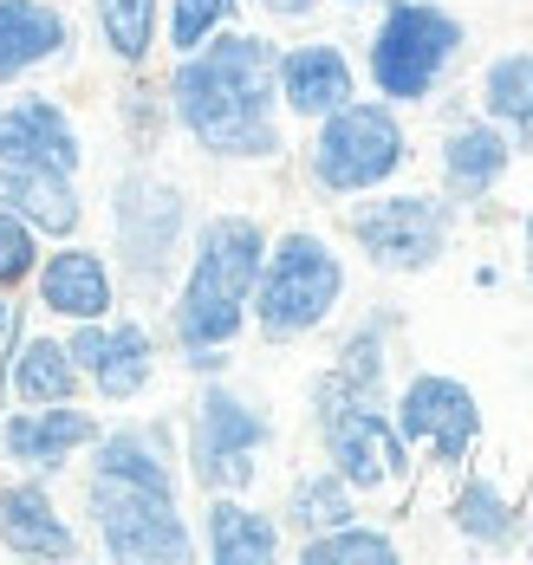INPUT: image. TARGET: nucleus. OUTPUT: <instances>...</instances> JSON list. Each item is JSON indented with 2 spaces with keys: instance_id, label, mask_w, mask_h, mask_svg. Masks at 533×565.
<instances>
[{
  "instance_id": "nucleus-25",
  "label": "nucleus",
  "mask_w": 533,
  "mask_h": 565,
  "mask_svg": "<svg viewBox=\"0 0 533 565\" xmlns=\"http://www.w3.org/2000/svg\"><path fill=\"white\" fill-rule=\"evenodd\" d=\"M456 520L469 526V533H481V540H501L514 520H508V501L494 494V488H469L462 494V508H456Z\"/></svg>"
},
{
  "instance_id": "nucleus-14",
  "label": "nucleus",
  "mask_w": 533,
  "mask_h": 565,
  "mask_svg": "<svg viewBox=\"0 0 533 565\" xmlns=\"http://www.w3.org/2000/svg\"><path fill=\"white\" fill-rule=\"evenodd\" d=\"M280 85H287V98H294L299 117H319V111H339L345 98H352V72H345V58L332 53V46H306L280 65Z\"/></svg>"
},
{
  "instance_id": "nucleus-26",
  "label": "nucleus",
  "mask_w": 533,
  "mask_h": 565,
  "mask_svg": "<svg viewBox=\"0 0 533 565\" xmlns=\"http://www.w3.org/2000/svg\"><path fill=\"white\" fill-rule=\"evenodd\" d=\"M228 13V0H177V46H202V33Z\"/></svg>"
},
{
  "instance_id": "nucleus-22",
  "label": "nucleus",
  "mask_w": 533,
  "mask_h": 565,
  "mask_svg": "<svg viewBox=\"0 0 533 565\" xmlns=\"http://www.w3.org/2000/svg\"><path fill=\"white\" fill-rule=\"evenodd\" d=\"M391 540H377V533H326V540H312L306 546V565H391Z\"/></svg>"
},
{
  "instance_id": "nucleus-5",
  "label": "nucleus",
  "mask_w": 533,
  "mask_h": 565,
  "mask_svg": "<svg viewBox=\"0 0 533 565\" xmlns=\"http://www.w3.org/2000/svg\"><path fill=\"white\" fill-rule=\"evenodd\" d=\"M339 260L312 241V234H287L280 241V254H274V267H267V280H260V326L267 332H306V326H319L326 312H332V299H339Z\"/></svg>"
},
{
  "instance_id": "nucleus-3",
  "label": "nucleus",
  "mask_w": 533,
  "mask_h": 565,
  "mask_svg": "<svg viewBox=\"0 0 533 565\" xmlns=\"http://www.w3.org/2000/svg\"><path fill=\"white\" fill-rule=\"evenodd\" d=\"M254 274H260V227L254 222H215L202 234L195 274H189V292H182V339L195 351L235 339L241 299H247Z\"/></svg>"
},
{
  "instance_id": "nucleus-15",
  "label": "nucleus",
  "mask_w": 533,
  "mask_h": 565,
  "mask_svg": "<svg viewBox=\"0 0 533 565\" xmlns=\"http://www.w3.org/2000/svg\"><path fill=\"white\" fill-rule=\"evenodd\" d=\"M46 306L65 312V319H98L105 306H111V286H105V267L92 260V254H60L53 267H46Z\"/></svg>"
},
{
  "instance_id": "nucleus-24",
  "label": "nucleus",
  "mask_w": 533,
  "mask_h": 565,
  "mask_svg": "<svg viewBox=\"0 0 533 565\" xmlns=\"http://www.w3.org/2000/svg\"><path fill=\"white\" fill-rule=\"evenodd\" d=\"M294 513H299V526H345L352 501L339 494V481H306L294 494Z\"/></svg>"
},
{
  "instance_id": "nucleus-29",
  "label": "nucleus",
  "mask_w": 533,
  "mask_h": 565,
  "mask_svg": "<svg viewBox=\"0 0 533 565\" xmlns=\"http://www.w3.org/2000/svg\"><path fill=\"white\" fill-rule=\"evenodd\" d=\"M527 247H533V222H527Z\"/></svg>"
},
{
  "instance_id": "nucleus-8",
  "label": "nucleus",
  "mask_w": 533,
  "mask_h": 565,
  "mask_svg": "<svg viewBox=\"0 0 533 565\" xmlns=\"http://www.w3.org/2000/svg\"><path fill=\"white\" fill-rule=\"evenodd\" d=\"M352 227L384 267H423V260L443 247V215H436V202H423V195L371 202V209L352 215Z\"/></svg>"
},
{
  "instance_id": "nucleus-27",
  "label": "nucleus",
  "mask_w": 533,
  "mask_h": 565,
  "mask_svg": "<svg viewBox=\"0 0 533 565\" xmlns=\"http://www.w3.org/2000/svg\"><path fill=\"white\" fill-rule=\"evenodd\" d=\"M26 260H33V241H26V227L0 215V280H20V274H26Z\"/></svg>"
},
{
  "instance_id": "nucleus-17",
  "label": "nucleus",
  "mask_w": 533,
  "mask_h": 565,
  "mask_svg": "<svg viewBox=\"0 0 533 565\" xmlns=\"http://www.w3.org/2000/svg\"><path fill=\"white\" fill-rule=\"evenodd\" d=\"M92 436V423L78 409H53V416H20L7 423V449L26 455V461H60L65 449H78Z\"/></svg>"
},
{
  "instance_id": "nucleus-19",
  "label": "nucleus",
  "mask_w": 533,
  "mask_h": 565,
  "mask_svg": "<svg viewBox=\"0 0 533 565\" xmlns=\"http://www.w3.org/2000/svg\"><path fill=\"white\" fill-rule=\"evenodd\" d=\"M215 559L222 565H267L274 559V526L241 508H215Z\"/></svg>"
},
{
  "instance_id": "nucleus-4",
  "label": "nucleus",
  "mask_w": 533,
  "mask_h": 565,
  "mask_svg": "<svg viewBox=\"0 0 533 565\" xmlns=\"http://www.w3.org/2000/svg\"><path fill=\"white\" fill-rule=\"evenodd\" d=\"M92 501H98L105 540H111L118 559H189V533L170 513V481H143V475L105 468Z\"/></svg>"
},
{
  "instance_id": "nucleus-12",
  "label": "nucleus",
  "mask_w": 533,
  "mask_h": 565,
  "mask_svg": "<svg viewBox=\"0 0 533 565\" xmlns=\"http://www.w3.org/2000/svg\"><path fill=\"white\" fill-rule=\"evenodd\" d=\"M72 358L98 377V391L105 396H130L143 377H150V339L137 332V326H124V332H78V344H72Z\"/></svg>"
},
{
  "instance_id": "nucleus-13",
  "label": "nucleus",
  "mask_w": 533,
  "mask_h": 565,
  "mask_svg": "<svg viewBox=\"0 0 533 565\" xmlns=\"http://www.w3.org/2000/svg\"><path fill=\"white\" fill-rule=\"evenodd\" d=\"M60 40H65V26L53 7H40V0H0V78L40 65L46 53H60Z\"/></svg>"
},
{
  "instance_id": "nucleus-2",
  "label": "nucleus",
  "mask_w": 533,
  "mask_h": 565,
  "mask_svg": "<svg viewBox=\"0 0 533 565\" xmlns=\"http://www.w3.org/2000/svg\"><path fill=\"white\" fill-rule=\"evenodd\" d=\"M72 170H78V137L53 105H20L0 117V195L26 222L53 227V234L78 222Z\"/></svg>"
},
{
  "instance_id": "nucleus-1",
  "label": "nucleus",
  "mask_w": 533,
  "mask_h": 565,
  "mask_svg": "<svg viewBox=\"0 0 533 565\" xmlns=\"http://www.w3.org/2000/svg\"><path fill=\"white\" fill-rule=\"evenodd\" d=\"M274 78H280V58L267 40H222L202 58H189L177 78V105L182 124L209 143V150H228V157H260L274 150Z\"/></svg>"
},
{
  "instance_id": "nucleus-28",
  "label": "nucleus",
  "mask_w": 533,
  "mask_h": 565,
  "mask_svg": "<svg viewBox=\"0 0 533 565\" xmlns=\"http://www.w3.org/2000/svg\"><path fill=\"white\" fill-rule=\"evenodd\" d=\"M0 332H7V306H0Z\"/></svg>"
},
{
  "instance_id": "nucleus-9",
  "label": "nucleus",
  "mask_w": 533,
  "mask_h": 565,
  "mask_svg": "<svg viewBox=\"0 0 533 565\" xmlns=\"http://www.w3.org/2000/svg\"><path fill=\"white\" fill-rule=\"evenodd\" d=\"M326 403H332V396H326ZM326 436H332V455H339L345 481H358V488H391V481L404 475V443L391 436L384 416H371V409H358V403H332V409H326Z\"/></svg>"
},
{
  "instance_id": "nucleus-7",
  "label": "nucleus",
  "mask_w": 533,
  "mask_h": 565,
  "mask_svg": "<svg viewBox=\"0 0 533 565\" xmlns=\"http://www.w3.org/2000/svg\"><path fill=\"white\" fill-rule=\"evenodd\" d=\"M319 182L326 189H364L404 163V130L391 124V111L377 105H339L326 137H319Z\"/></svg>"
},
{
  "instance_id": "nucleus-21",
  "label": "nucleus",
  "mask_w": 533,
  "mask_h": 565,
  "mask_svg": "<svg viewBox=\"0 0 533 565\" xmlns=\"http://www.w3.org/2000/svg\"><path fill=\"white\" fill-rule=\"evenodd\" d=\"M488 111L527 124L533 117V58H501V65L488 72Z\"/></svg>"
},
{
  "instance_id": "nucleus-20",
  "label": "nucleus",
  "mask_w": 533,
  "mask_h": 565,
  "mask_svg": "<svg viewBox=\"0 0 533 565\" xmlns=\"http://www.w3.org/2000/svg\"><path fill=\"white\" fill-rule=\"evenodd\" d=\"M508 163V143L494 137V130H462L456 143H449V175L462 182V189H481V182H494Z\"/></svg>"
},
{
  "instance_id": "nucleus-10",
  "label": "nucleus",
  "mask_w": 533,
  "mask_h": 565,
  "mask_svg": "<svg viewBox=\"0 0 533 565\" xmlns=\"http://www.w3.org/2000/svg\"><path fill=\"white\" fill-rule=\"evenodd\" d=\"M404 436L429 443L443 461H462L475 443V396L449 377H423L404 396Z\"/></svg>"
},
{
  "instance_id": "nucleus-18",
  "label": "nucleus",
  "mask_w": 533,
  "mask_h": 565,
  "mask_svg": "<svg viewBox=\"0 0 533 565\" xmlns=\"http://www.w3.org/2000/svg\"><path fill=\"white\" fill-rule=\"evenodd\" d=\"M13 391L26 396V403H60L72 391V358L53 339H33L20 351V364H13Z\"/></svg>"
},
{
  "instance_id": "nucleus-6",
  "label": "nucleus",
  "mask_w": 533,
  "mask_h": 565,
  "mask_svg": "<svg viewBox=\"0 0 533 565\" xmlns=\"http://www.w3.org/2000/svg\"><path fill=\"white\" fill-rule=\"evenodd\" d=\"M456 20L436 13V7H391L384 33H377V53H371V72L391 98H423L429 78L443 72V58L456 53Z\"/></svg>"
},
{
  "instance_id": "nucleus-23",
  "label": "nucleus",
  "mask_w": 533,
  "mask_h": 565,
  "mask_svg": "<svg viewBox=\"0 0 533 565\" xmlns=\"http://www.w3.org/2000/svg\"><path fill=\"white\" fill-rule=\"evenodd\" d=\"M98 13H105L111 46L124 58H143V46H150V0H98Z\"/></svg>"
},
{
  "instance_id": "nucleus-16",
  "label": "nucleus",
  "mask_w": 533,
  "mask_h": 565,
  "mask_svg": "<svg viewBox=\"0 0 533 565\" xmlns=\"http://www.w3.org/2000/svg\"><path fill=\"white\" fill-rule=\"evenodd\" d=\"M0 520H7V540H13L20 553H46V559H65V553H72V533L53 520L46 494H33V488L0 494Z\"/></svg>"
},
{
  "instance_id": "nucleus-11",
  "label": "nucleus",
  "mask_w": 533,
  "mask_h": 565,
  "mask_svg": "<svg viewBox=\"0 0 533 565\" xmlns=\"http://www.w3.org/2000/svg\"><path fill=\"white\" fill-rule=\"evenodd\" d=\"M260 443V416H247L235 396H209L202 403V436H195V455H202V481L228 488V481H247V449Z\"/></svg>"
}]
</instances>
